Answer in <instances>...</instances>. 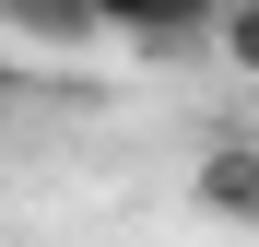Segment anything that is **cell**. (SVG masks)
<instances>
[{
	"label": "cell",
	"mask_w": 259,
	"mask_h": 247,
	"mask_svg": "<svg viewBox=\"0 0 259 247\" xmlns=\"http://www.w3.org/2000/svg\"><path fill=\"white\" fill-rule=\"evenodd\" d=\"M224 12H236V0H95V24L130 35V47H212Z\"/></svg>",
	"instance_id": "1"
},
{
	"label": "cell",
	"mask_w": 259,
	"mask_h": 247,
	"mask_svg": "<svg viewBox=\"0 0 259 247\" xmlns=\"http://www.w3.org/2000/svg\"><path fill=\"white\" fill-rule=\"evenodd\" d=\"M189 200H200L212 224H259V141H247V130H224V141L189 165Z\"/></svg>",
	"instance_id": "2"
},
{
	"label": "cell",
	"mask_w": 259,
	"mask_h": 247,
	"mask_svg": "<svg viewBox=\"0 0 259 247\" xmlns=\"http://www.w3.org/2000/svg\"><path fill=\"white\" fill-rule=\"evenodd\" d=\"M0 24L12 35H35V47H95V0H0Z\"/></svg>",
	"instance_id": "3"
},
{
	"label": "cell",
	"mask_w": 259,
	"mask_h": 247,
	"mask_svg": "<svg viewBox=\"0 0 259 247\" xmlns=\"http://www.w3.org/2000/svg\"><path fill=\"white\" fill-rule=\"evenodd\" d=\"M212 59H224L236 82H259V0H236V12L212 24Z\"/></svg>",
	"instance_id": "4"
}]
</instances>
